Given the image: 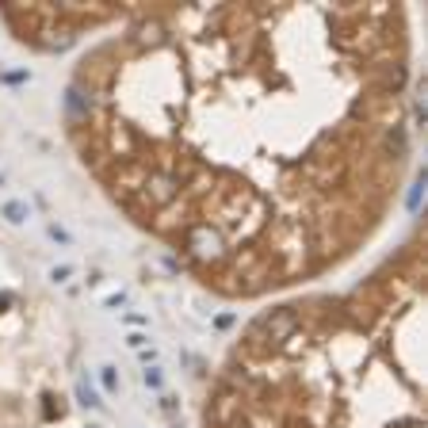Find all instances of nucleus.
<instances>
[{
  "instance_id": "obj_1",
  "label": "nucleus",
  "mask_w": 428,
  "mask_h": 428,
  "mask_svg": "<svg viewBox=\"0 0 428 428\" xmlns=\"http://www.w3.org/2000/svg\"><path fill=\"white\" fill-rule=\"evenodd\" d=\"M371 306L375 295H348L344 371H337L340 298L280 306L256 318L206 405V428H425L417 367L363 371L375 344L367 337Z\"/></svg>"
},
{
  "instance_id": "obj_2",
  "label": "nucleus",
  "mask_w": 428,
  "mask_h": 428,
  "mask_svg": "<svg viewBox=\"0 0 428 428\" xmlns=\"http://www.w3.org/2000/svg\"><path fill=\"white\" fill-rule=\"evenodd\" d=\"M256 111H260L256 104H245V107L237 111V126H241V119H245V123H256ZM237 134H241V130H237ZM260 142H264V134L249 126L245 138H241V149H245V153H256V146H260ZM237 161H241V153H237Z\"/></svg>"
},
{
  "instance_id": "obj_3",
  "label": "nucleus",
  "mask_w": 428,
  "mask_h": 428,
  "mask_svg": "<svg viewBox=\"0 0 428 428\" xmlns=\"http://www.w3.org/2000/svg\"><path fill=\"white\" fill-rule=\"evenodd\" d=\"M77 398H81V402L88 405V409H99V405H104V402L96 398V390L88 387V382H77Z\"/></svg>"
},
{
  "instance_id": "obj_4",
  "label": "nucleus",
  "mask_w": 428,
  "mask_h": 428,
  "mask_svg": "<svg viewBox=\"0 0 428 428\" xmlns=\"http://www.w3.org/2000/svg\"><path fill=\"white\" fill-rule=\"evenodd\" d=\"M4 218H8V222H23V218H27V206L12 199V203H4Z\"/></svg>"
},
{
  "instance_id": "obj_5",
  "label": "nucleus",
  "mask_w": 428,
  "mask_h": 428,
  "mask_svg": "<svg viewBox=\"0 0 428 428\" xmlns=\"http://www.w3.org/2000/svg\"><path fill=\"white\" fill-rule=\"evenodd\" d=\"M99 379H104V390H111V394L119 390V375H115V367H104V371H99Z\"/></svg>"
},
{
  "instance_id": "obj_6",
  "label": "nucleus",
  "mask_w": 428,
  "mask_h": 428,
  "mask_svg": "<svg viewBox=\"0 0 428 428\" xmlns=\"http://www.w3.org/2000/svg\"><path fill=\"white\" fill-rule=\"evenodd\" d=\"M142 379H146V387H153V390H157V387H161V371H157V367H149L146 375H142Z\"/></svg>"
},
{
  "instance_id": "obj_7",
  "label": "nucleus",
  "mask_w": 428,
  "mask_h": 428,
  "mask_svg": "<svg viewBox=\"0 0 428 428\" xmlns=\"http://www.w3.org/2000/svg\"><path fill=\"white\" fill-rule=\"evenodd\" d=\"M69 275H73V268H69V264H61V268H54V272H50V280H69Z\"/></svg>"
}]
</instances>
